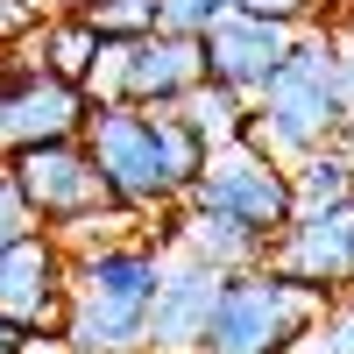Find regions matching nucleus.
Instances as JSON below:
<instances>
[{
    "label": "nucleus",
    "instance_id": "nucleus-9",
    "mask_svg": "<svg viewBox=\"0 0 354 354\" xmlns=\"http://www.w3.org/2000/svg\"><path fill=\"white\" fill-rule=\"evenodd\" d=\"M64 290H71V248L50 227H28L21 241L0 248V312L21 319L28 333L64 326Z\"/></svg>",
    "mask_w": 354,
    "mask_h": 354
},
{
    "label": "nucleus",
    "instance_id": "nucleus-10",
    "mask_svg": "<svg viewBox=\"0 0 354 354\" xmlns=\"http://www.w3.org/2000/svg\"><path fill=\"white\" fill-rule=\"evenodd\" d=\"M220 277L227 270H213V262H198L185 248H163V277H156L149 319H142V354H198L213 298H220Z\"/></svg>",
    "mask_w": 354,
    "mask_h": 354
},
{
    "label": "nucleus",
    "instance_id": "nucleus-3",
    "mask_svg": "<svg viewBox=\"0 0 354 354\" xmlns=\"http://www.w3.org/2000/svg\"><path fill=\"white\" fill-rule=\"evenodd\" d=\"M0 170L15 177V192L28 205V220L50 227L64 248H85V241H113L135 213L106 198L93 156H85V142L64 135V142H21V149H0Z\"/></svg>",
    "mask_w": 354,
    "mask_h": 354
},
{
    "label": "nucleus",
    "instance_id": "nucleus-13",
    "mask_svg": "<svg viewBox=\"0 0 354 354\" xmlns=\"http://www.w3.org/2000/svg\"><path fill=\"white\" fill-rule=\"evenodd\" d=\"M156 241L163 248H185L198 262H213V270H255V262L270 255V241H262L255 227L213 213V205H192V198H177V220L156 227Z\"/></svg>",
    "mask_w": 354,
    "mask_h": 354
},
{
    "label": "nucleus",
    "instance_id": "nucleus-15",
    "mask_svg": "<svg viewBox=\"0 0 354 354\" xmlns=\"http://www.w3.org/2000/svg\"><path fill=\"white\" fill-rule=\"evenodd\" d=\"M290 192H298V213H333V205H354V149L326 142L290 163Z\"/></svg>",
    "mask_w": 354,
    "mask_h": 354
},
{
    "label": "nucleus",
    "instance_id": "nucleus-6",
    "mask_svg": "<svg viewBox=\"0 0 354 354\" xmlns=\"http://www.w3.org/2000/svg\"><path fill=\"white\" fill-rule=\"evenodd\" d=\"M185 198H192V205H213V213L241 220V227H255L262 241H277L283 220L298 213L290 163L262 156L255 142H227V149H213V156H205V170H198V185H192Z\"/></svg>",
    "mask_w": 354,
    "mask_h": 354
},
{
    "label": "nucleus",
    "instance_id": "nucleus-5",
    "mask_svg": "<svg viewBox=\"0 0 354 354\" xmlns=\"http://www.w3.org/2000/svg\"><path fill=\"white\" fill-rule=\"evenodd\" d=\"M85 156H93L106 198L121 205V213H170L177 192L163 177V156H156V121L149 106H121V100H93V113H85Z\"/></svg>",
    "mask_w": 354,
    "mask_h": 354
},
{
    "label": "nucleus",
    "instance_id": "nucleus-22",
    "mask_svg": "<svg viewBox=\"0 0 354 354\" xmlns=\"http://www.w3.org/2000/svg\"><path fill=\"white\" fill-rule=\"evenodd\" d=\"M28 227H36V220H28V205H21V192H15V177L0 170V248H8V241H21Z\"/></svg>",
    "mask_w": 354,
    "mask_h": 354
},
{
    "label": "nucleus",
    "instance_id": "nucleus-19",
    "mask_svg": "<svg viewBox=\"0 0 354 354\" xmlns=\"http://www.w3.org/2000/svg\"><path fill=\"white\" fill-rule=\"evenodd\" d=\"M227 15V0H156V28H177V36H198Z\"/></svg>",
    "mask_w": 354,
    "mask_h": 354
},
{
    "label": "nucleus",
    "instance_id": "nucleus-12",
    "mask_svg": "<svg viewBox=\"0 0 354 354\" xmlns=\"http://www.w3.org/2000/svg\"><path fill=\"white\" fill-rule=\"evenodd\" d=\"M298 28H277V21H255V15H220L213 28H198V57H205V78H220L234 85V93H262L270 85V71L283 64V50Z\"/></svg>",
    "mask_w": 354,
    "mask_h": 354
},
{
    "label": "nucleus",
    "instance_id": "nucleus-16",
    "mask_svg": "<svg viewBox=\"0 0 354 354\" xmlns=\"http://www.w3.org/2000/svg\"><path fill=\"white\" fill-rule=\"evenodd\" d=\"M248 93H234V85H220V78H198L185 100H177V113L205 135V149H227V142H241L248 135Z\"/></svg>",
    "mask_w": 354,
    "mask_h": 354
},
{
    "label": "nucleus",
    "instance_id": "nucleus-21",
    "mask_svg": "<svg viewBox=\"0 0 354 354\" xmlns=\"http://www.w3.org/2000/svg\"><path fill=\"white\" fill-rule=\"evenodd\" d=\"M234 15H255V21H277V28H305L319 15V0H227Z\"/></svg>",
    "mask_w": 354,
    "mask_h": 354
},
{
    "label": "nucleus",
    "instance_id": "nucleus-1",
    "mask_svg": "<svg viewBox=\"0 0 354 354\" xmlns=\"http://www.w3.org/2000/svg\"><path fill=\"white\" fill-rule=\"evenodd\" d=\"M163 277V241L113 234V241L71 248V290H64V354H142V319H149Z\"/></svg>",
    "mask_w": 354,
    "mask_h": 354
},
{
    "label": "nucleus",
    "instance_id": "nucleus-7",
    "mask_svg": "<svg viewBox=\"0 0 354 354\" xmlns=\"http://www.w3.org/2000/svg\"><path fill=\"white\" fill-rule=\"evenodd\" d=\"M205 78L198 36H177V28H149L135 43H106L100 71L85 93L93 100H121V106H177Z\"/></svg>",
    "mask_w": 354,
    "mask_h": 354
},
{
    "label": "nucleus",
    "instance_id": "nucleus-2",
    "mask_svg": "<svg viewBox=\"0 0 354 354\" xmlns=\"http://www.w3.org/2000/svg\"><path fill=\"white\" fill-rule=\"evenodd\" d=\"M340 121H347V100H340V78H333V36L326 28H298L283 64L255 93L241 142H255L277 163H298L312 149H326V142H340Z\"/></svg>",
    "mask_w": 354,
    "mask_h": 354
},
{
    "label": "nucleus",
    "instance_id": "nucleus-14",
    "mask_svg": "<svg viewBox=\"0 0 354 354\" xmlns=\"http://www.w3.org/2000/svg\"><path fill=\"white\" fill-rule=\"evenodd\" d=\"M21 57L36 71H50V78H64V85H93V71H100V57H106V43L85 28L78 15H50L36 36L21 43Z\"/></svg>",
    "mask_w": 354,
    "mask_h": 354
},
{
    "label": "nucleus",
    "instance_id": "nucleus-18",
    "mask_svg": "<svg viewBox=\"0 0 354 354\" xmlns=\"http://www.w3.org/2000/svg\"><path fill=\"white\" fill-rule=\"evenodd\" d=\"M71 15L93 28L100 43H135V36L156 28V0H78Z\"/></svg>",
    "mask_w": 354,
    "mask_h": 354
},
{
    "label": "nucleus",
    "instance_id": "nucleus-8",
    "mask_svg": "<svg viewBox=\"0 0 354 354\" xmlns=\"http://www.w3.org/2000/svg\"><path fill=\"white\" fill-rule=\"evenodd\" d=\"M93 93L64 85L36 71L28 57H0V149H21V142H64L85 128Z\"/></svg>",
    "mask_w": 354,
    "mask_h": 354
},
{
    "label": "nucleus",
    "instance_id": "nucleus-4",
    "mask_svg": "<svg viewBox=\"0 0 354 354\" xmlns=\"http://www.w3.org/2000/svg\"><path fill=\"white\" fill-rule=\"evenodd\" d=\"M319 305H326V290L290 283V277L270 270V262H255V270H227L198 354H283Z\"/></svg>",
    "mask_w": 354,
    "mask_h": 354
},
{
    "label": "nucleus",
    "instance_id": "nucleus-17",
    "mask_svg": "<svg viewBox=\"0 0 354 354\" xmlns=\"http://www.w3.org/2000/svg\"><path fill=\"white\" fill-rule=\"evenodd\" d=\"M283 354H354V290L326 298V305L298 326V340H290Z\"/></svg>",
    "mask_w": 354,
    "mask_h": 354
},
{
    "label": "nucleus",
    "instance_id": "nucleus-20",
    "mask_svg": "<svg viewBox=\"0 0 354 354\" xmlns=\"http://www.w3.org/2000/svg\"><path fill=\"white\" fill-rule=\"evenodd\" d=\"M50 21V0H0V50H21Z\"/></svg>",
    "mask_w": 354,
    "mask_h": 354
},
{
    "label": "nucleus",
    "instance_id": "nucleus-11",
    "mask_svg": "<svg viewBox=\"0 0 354 354\" xmlns=\"http://www.w3.org/2000/svg\"><path fill=\"white\" fill-rule=\"evenodd\" d=\"M262 262H270L277 277H290V283L326 290V298L354 290V205H333V213H290Z\"/></svg>",
    "mask_w": 354,
    "mask_h": 354
},
{
    "label": "nucleus",
    "instance_id": "nucleus-23",
    "mask_svg": "<svg viewBox=\"0 0 354 354\" xmlns=\"http://www.w3.org/2000/svg\"><path fill=\"white\" fill-rule=\"evenodd\" d=\"M28 340H36V333H28L21 319H8V312H0V354H28Z\"/></svg>",
    "mask_w": 354,
    "mask_h": 354
}]
</instances>
